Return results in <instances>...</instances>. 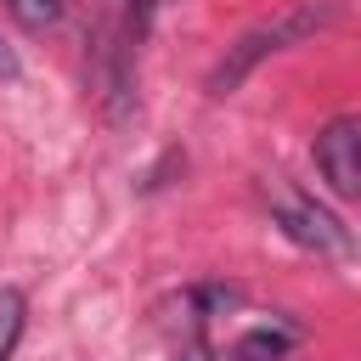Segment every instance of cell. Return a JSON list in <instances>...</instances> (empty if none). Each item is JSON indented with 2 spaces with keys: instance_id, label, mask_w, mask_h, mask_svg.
<instances>
[{
  "instance_id": "6da1fadb",
  "label": "cell",
  "mask_w": 361,
  "mask_h": 361,
  "mask_svg": "<svg viewBox=\"0 0 361 361\" xmlns=\"http://www.w3.org/2000/svg\"><path fill=\"white\" fill-rule=\"evenodd\" d=\"M333 23H338V6H333V0H299V6L276 11L271 23H254V28L237 34V45H226V56L214 62V73H209V96H214V102L231 96L265 56H276V51H288V45H299V39L322 34V28H333Z\"/></svg>"
},
{
  "instance_id": "7a4b0ae2",
  "label": "cell",
  "mask_w": 361,
  "mask_h": 361,
  "mask_svg": "<svg viewBox=\"0 0 361 361\" xmlns=\"http://www.w3.org/2000/svg\"><path fill=\"white\" fill-rule=\"evenodd\" d=\"M271 220L299 243V248H310V254H327V259H344L355 243H350V226L344 220H333L316 197H299V192H282L276 203H271Z\"/></svg>"
},
{
  "instance_id": "3957f363",
  "label": "cell",
  "mask_w": 361,
  "mask_h": 361,
  "mask_svg": "<svg viewBox=\"0 0 361 361\" xmlns=\"http://www.w3.org/2000/svg\"><path fill=\"white\" fill-rule=\"evenodd\" d=\"M316 169H322V180L333 186V197L350 203V197L361 192V118L338 113L333 124L316 130Z\"/></svg>"
},
{
  "instance_id": "277c9868",
  "label": "cell",
  "mask_w": 361,
  "mask_h": 361,
  "mask_svg": "<svg viewBox=\"0 0 361 361\" xmlns=\"http://www.w3.org/2000/svg\"><path fill=\"white\" fill-rule=\"evenodd\" d=\"M293 344H299L293 327H248V333L226 350V361H288Z\"/></svg>"
},
{
  "instance_id": "5b68a950",
  "label": "cell",
  "mask_w": 361,
  "mask_h": 361,
  "mask_svg": "<svg viewBox=\"0 0 361 361\" xmlns=\"http://www.w3.org/2000/svg\"><path fill=\"white\" fill-rule=\"evenodd\" d=\"M17 338H23V293L0 288V361H11Z\"/></svg>"
},
{
  "instance_id": "8992f818",
  "label": "cell",
  "mask_w": 361,
  "mask_h": 361,
  "mask_svg": "<svg viewBox=\"0 0 361 361\" xmlns=\"http://www.w3.org/2000/svg\"><path fill=\"white\" fill-rule=\"evenodd\" d=\"M6 11H11L28 34H39V28H51V23L62 17V0H6Z\"/></svg>"
},
{
  "instance_id": "52a82bcc",
  "label": "cell",
  "mask_w": 361,
  "mask_h": 361,
  "mask_svg": "<svg viewBox=\"0 0 361 361\" xmlns=\"http://www.w3.org/2000/svg\"><path fill=\"white\" fill-rule=\"evenodd\" d=\"M11 79H23V62H17V51L0 39V85H11Z\"/></svg>"
},
{
  "instance_id": "ba28073f",
  "label": "cell",
  "mask_w": 361,
  "mask_h": 361,
  "mask_svg": "<svg viewBox=\"0 0 361 361\" xmlns=\"http://www.w3.org/2000/svg\"><path fill=\"white\" fill-rule=\"evenodd\" d=\"M203 355H209V350H203V344H197V338H192V344H186V355H180V361H203Z\"/></svg>"
},
{
  "instance_id": "9c48e42d",
  "label": "cell",
  "mask_w": 361,
  "mask_h": 361,
  "mask_svg": "<svg viewBox=\"0 0 361 361\" xmlns=\"http://www.w3.org/2000/svg\"><path fill=\"white\" fill-rule=\"evenodd\" d=\"M130 6H135V0H130ZM141 6H147V0H141Z\"/></svg>"
}]
</instances>
